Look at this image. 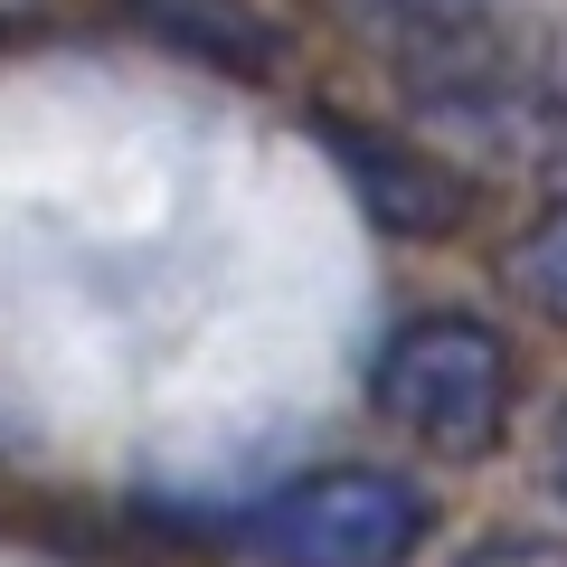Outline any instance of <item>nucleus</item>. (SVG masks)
Wrapping results in <instances>:
<instances>
[{
	"instance_id": "obj_1",
	"label": "nucleus",
	"mask_w": 567,
	"mask_h": 567,
	"mask_svg": "<svg viewBox=\"0 0 567 567\" xmlns=\"http://www.w3.org/2000/svg\"><path fill=\"white\" fill-rule=\"evenodd\" d=\"M369 406L398 425L406 445L483 464L502 454L511 406H520V360L483 312H406L369 360Z\"/></svg>"
},
{
	"instance_id": "obj_2",
	"label": "nucleus",
	"mask_w": 567,
	"mask_h": 567,
	"mask_svg": "<svg viewBox=\"0 0 567 567\" xmlns=\"http://www.w3.org/2000/svg\"><path fill=\"white\" fill-rule=\"evenodd\" d=\"M256 567H406L435 539V492L388 464H322L237 520Z\"/></svg>"
},
{
	"instance_id": "obj_3",
	"label": "nucleus",
	"mask_w": 567,
	"mask_h": 567,
	"mask_svg": "<svg viewBox=\"0 0 567 567\" xmlns=\"http://www.w3.org/2000/svg\"><path fill=\"white\" fill-rule=\"evenodd\" d=\"M322 142L341 152L350 189L369 199V218H379V227H406V237H445V227H464L473 181L454 162H435L425 142L379 133V123H350V114H322Z\"/></svg>"
},
{
	"instance_id": "obj_4",
	"label": "nucleus",
	"mask_w": 567,
	"mask_h": 567,
	"mask_svg": "<svg viewBox=\"0 0 567 567\" xmlns=\"http://www.w3.org/2000/svg\"><path fill=\"white\" fill-rule=\"evenodd\" d=\"M502 284H511L520 312H539L548 331H567V199H548L539 218L502 246Z\"/></svg>"
},
{
	"instance_id": "obj_5",
	"label": "nucleus",
	"mask_w": 567,
	"mask_h": 567,
	"mask_svg": "<svg viewBox=\"0 0 567 567\" xmlns=\"http://www.w3.org/2000/svg\"><path fill=\"white\" fill-rule=\"evenodd\" d=\"M464 567H567V529H511V539H483Z\"/></svg>"
},
{
	"instance_id": "obj_6",
	"label": "nucleus",
	"mask_w": 567,
	"mask_h": 567,
	"mask_svg": "<svg viewBox=\"0 0 567 567\" xmlns=\"http://www.w3.org/2000/svg\"><path fill=\"white\" fill-rule=\"evenodd\" d=\"M539 483H548V492L567 502V398L548 406V435H539Z\"/></svg>"
}]
</instances>
